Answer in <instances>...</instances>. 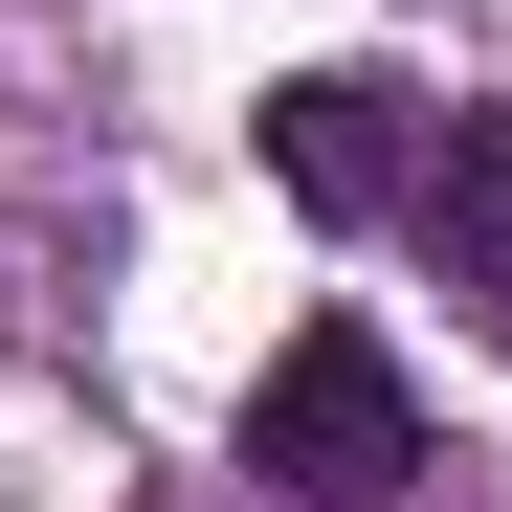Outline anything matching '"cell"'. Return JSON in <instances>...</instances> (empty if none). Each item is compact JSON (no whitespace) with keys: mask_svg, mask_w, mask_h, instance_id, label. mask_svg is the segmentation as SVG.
<instances>
[{"mask_svg":"<svg viewBox=\"0 0 512 512\" xmlns=\"http://www.w3.org/2000/svg\"><path fill=\"white\" fill-rule=\"evenodd\" d=\"M245 468H268L290 512H401V490H423V401H401V357H379L357 312L268 334V379H245Z\"/></svg>","mask_w":512,"mask_h":512,"instance_id":"6da1fadb","label":"cell"},{"mask_svg":"<svg viewBox=\"0 0 512 512\" xmlns=\"http://www.w3.org/2000/svg\"><path fill=\"white\" fill-rule=\"evenodd\" d=\"M245 134H268L290 223H401V179H423V134H401V90H379V67H290Z\"/></svg>","mask_w":512,"mask_h":512,"instance_id":"7a4b0ae2","label":"cell"},{"mask_svg":"<svg viewBox=\"0 0 512 512\" xmlns=\"http://www.w3.org/2000/svg\"><path fill=\"white\" fill-rule=\"evenodd\" d=\"M401 223H423V268H446V312L512 357V112H446V134H423Z\"/></svg>","mask_w":512,"mask_h":512,"instance_id":"3957f363","label":"cell"}]
</instances>
